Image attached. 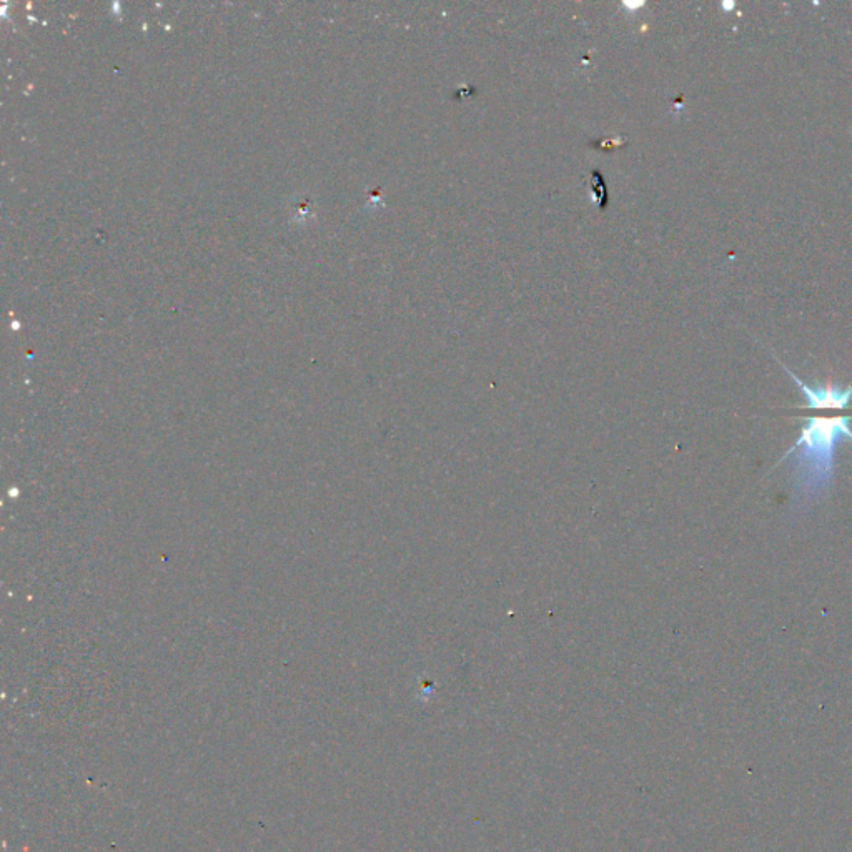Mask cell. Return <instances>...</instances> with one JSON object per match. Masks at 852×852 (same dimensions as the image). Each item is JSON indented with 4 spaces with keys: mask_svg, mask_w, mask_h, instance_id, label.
Instances as JSON below:
<instances>
[{
    "mask_svg": "<svg viewBox=\"0 0 852 852\" xmlns=\"http://www.w3.org/2000/svg\"><path fill=\"white\" fill-rule=\"evenodd\" d=\"M784 372L793 378L806 398L808 417L804 418L803 428L798 440L794 441L781 460L774 465L778 468L789 456L796 455V488L804 498H816L834 476V460L839 443L848 438L852 441V385L848 388L821 385L809 387L796 373L791 372L776 355Z\"/></svg>",
    "mask_w": 852,
    "mask_h": 852,
    "instance_id": "cell-1",
    "label": "cell"
},
{
    "mask_svg": "<svg viewBox=\"0 0 852 852\" xmlns=\"http://www.w3.org/2000/svg\"><path fill=\"white\" fill-rule=\"evenodd\" d=\"M591 190L596 192L595 199L600 204V209L605 210L608 207V190L600 170L591 172Z\"/></svg>",
    "mask_w": 852,
    "mask_h": 852,
    "instance_id": "cell-2",
    "label": "cell"
}]
</instances>
